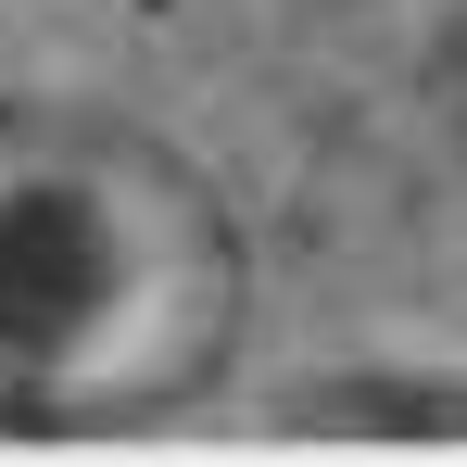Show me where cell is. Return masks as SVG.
Returning <instances> with one entry per match:
<instances>
[{"label":"cell","instance_id":"cell-2","mask_svg":"<svg viewBox=\"0 0 467 467\" xmlns=\"http://www.w3.org/2000/svg\"><path fill=\"white\" fill-rule=\"evenodd\" d=\"M304 430H467V404H391V391H328V404H304Z\"/></svg>","mask_w":467,"mask_h":467},{"label":"cell","instance_id":"cell-3","mask_svg":"<svg viewBox=\"0 0 467 467\" xmlns=\"http://www.w3.org/2000/svg\"><path fill=\"white\" fill-rule=\"evenodd\" d=\"M442 101H455V127H467V13H455V38H442Z\"/></svg>","mask_w":467,"mask_h":467},{"label":"cell","instance_id":"cell-1","mask_svg":"<svg viewBox=\"0 0 467 467\" xmlns=\"http://www.w3.org/2000/svg\"><path fill=\"white\" fill-rule=\"evenodd\" d=\"M240 228L177 140L0 88V430H152L228 367Z\"/></svg>","mask_w":467,"mask_h":467}]
</instances>
